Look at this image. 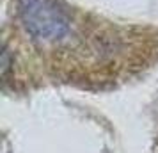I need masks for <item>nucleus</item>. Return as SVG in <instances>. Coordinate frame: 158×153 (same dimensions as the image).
<instances>
[{
    "instance_id": "nucleus-1",
    "label": "nucleus",
    "mask_w": 158,
    "mask_h": 153,
    "mask_svg": "<svg viewBox=\"0 0 158 153\" xmlns=\"http://www.w3.org/2000/svg\"><path fill=\"white\" fill-rule=\"evenodd\" d=\"M18 13L32 39L53 43L66 36L68 18L55 0H18Z\"/></svg>"
}]
</instances>
